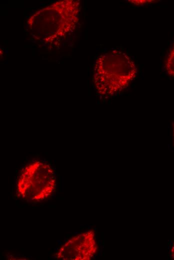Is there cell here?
Masks as SVG:
<instances>
[{
  "instance_id": "obj_1",
  "label": "cell",
  "mask_w": 174,
  "mask_h": 260,
  "mask_svg": "<svg viewBox=\"0 0 174 260\" xmlns=\"http://www.w3.org/2000/svg\"><path fill=\"white\" fill-rule=\"evenodd\" d=\"M137 68L126 54L118 50L100 56L94 70V82L98 92L110 96L126 88L136 78Z\"/></svg>"
},
{
  "instance_id": "obj_2",
  "label": "cell",
  "mask_w": 174,
  "mask_h": 260,
  "mask_svg": "<svg viewBox=\"0 0 174 260\" xmlns=\"http://www.w3.org/2000/svg\"><path fill=\"white\" fill-rule=\"evenodd\" d=\"M56 182V174L49 164L34 160L20 171L16 183V193L23 200L40 202L52 194Z\"/></svg>"
},
{
  "instance_id": "obj_3",
  "label": "cell",
  "mask_w": 174,
  "mask_h": 260,
  "mask_svg": "<svg viewBox=\"0 0 174 260\" xmlns=\"http://www.w3.org/2000/svg\"><path fill=\"white\" fill-rule=\"evenodd\" d=\"M97 250L94 233L89 230L67 241L57 252L56 258L62 260H88L94 256Z\"/></svg>"
},
{
  "instance_id": "obj_4",
  "label": "cell",
  "mask_w": 174,
  "mask_h": 260,
  "mask_svg": "<svg viewBox=\"0 0 174 260\" xmlns=\"http://www.w3.org/2000/svg\"><path fill=\"white\" fill-rule=\"evenodd\" d=\"M164 68L168 74L174 78V44L167 56Z\"/></svg>"
},
{
  "instance_id": "obj_5",
  "label": "cell",
  "mask_w": 174,
  "mask_h": 260,
  "mask_svg": "<svg viewBox=\"0 0 174 260\" xmlns=\"http://www.w3.org/2000/svg\"><path fill=\"white\" fill-rule=\"evenodd\" d=\"M170 255H171L172 258L174 260V242L171 246Z\"/></svg>"
},
{
  "instance_id": "obj_6",
  "label": "cell",
  "mask_w": 174,
  "mask_h": 260,
  "mask_svg": "<svg viewBox=\"0 0 174 260\" xmlns=\"http://www.w3.org/2000/svg\"><path fill=\"white\" fill-rule=\"evenodd\" d=\"M172 135H173L174 144V122H172Z\"/></svg>"
}]
</instances>
